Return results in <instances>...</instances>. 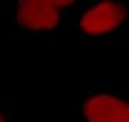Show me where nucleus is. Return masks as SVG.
<instances>
[{"label": "nucleus", "instance_id": "nucleus-3", "mask_svg": "<svg viewBox=\"0 0 129 122\" xmlns=\"http://www.w3.org/2000/svg\"><path fill=\"white\" fill-rule=\"evenodd\" d=\"M89 122H129V105L112 96H95L86 103Z\"/></svg>", "mask_w": 129, "mask_h": 122}, {"label": "nucleus", "instance_id": "nucleus-1", "mask_svg": "<svg viewBox=\"0 0 129 122\" xmlns=\"http://www.w3.org/2000/svg\"><path fill=\"white\" fill-rule=\"evenodd\" d=\"M70 2H46V0H29L22 2L19 7V20L30 29H50L57 20V10Z\"/></svg>", "mask_w": 129, "mask_h": 122}, {"label": "nucleus", "instance_id": "nucleus-2", "mask_svg": "<svg viewBox=\"0 0 129 122\" xmlns=\"http://www.w3.org/2000/svg\"><path fill=\"white\" fill-rule=\"evenodd\" d=\"M125 17V9L120 5L103 2L95 6L82 19V27L89 33L98 35L115 29Z\"/></svg>", "mask_w": 129, "mask_h": 122}, {"label": "nucleus", "instance_id": "nucleus-4", "mask_svg": "<svg viewBox=\"0 0 129 122\" xmlns=\"http://www.w3.org/2000/svg\"><path fill=\"white\" fill-rule=\"evenodd\" d=\"M0 122H3V118H2V115H0Z\"/></svg>", "mask_w": 129, "mask_h": 122}]
</instances>
